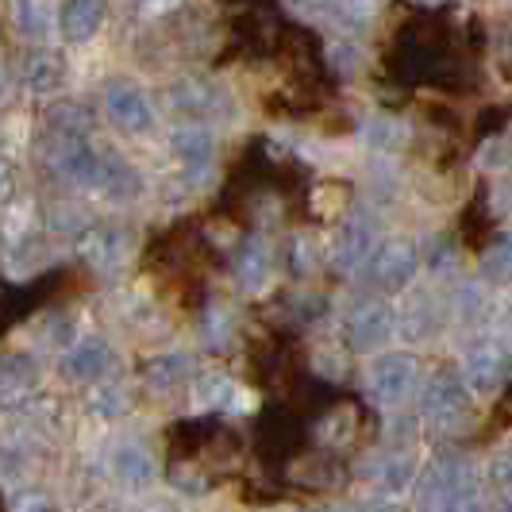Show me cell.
I'll list each match as a JSON object with an SVG mask.
<instances>
[{
    "label": "cell",
    "instance_id": "6da1fadb",
    "mask_svg": "<svg viewBox=\"0 0 512 512\" xmlns=\"http://www.w3.org/2000/svg\"><path fill=\"white\" fill-rule=\"evenodd\" d=\"M412 382H416V362H412V355H385L370 370V389L382 401H401L412 389Z\"/></svg>",
    "mask_w": 512,
    "mask_h": 512
},
{
    "label": "cell",
    "instance_id": "7a4b0ae2",
    "mask_svg": "<svg viewBox=\"0 0 512 512\" xmlns=\"http://www.w3.org/2000/svg\"><path fill=\"white\" fill-rule=\"evenodd\" d=\"M370 274H374V282L382 285V289H401L416 274V251H412L409 243H401V239L382 243V251L370 262Z\"/></svg>",
    "mask_w": 512,
    "mask_h": 512
},
{
    "label": "cell",
    "instance_id": "3957f363",
    "mask_svg": "<svg viewBox=\"0 0 512 512\" xmlns=\"http://www.w3.org/2000/svg\"><path fill=\"white\" fill-rule=\"evenodd\" d=\"M104 16H108V0H66L62 16H58V27H62V35L70 43H85V39L97 35Z\"/></svg>",
    "mask_w": 512,
    "mask_h": 512
},
{
    "label": "cell",
    "instance_id": "277c9868",
    "mask_svg": "<svg viewBox=\"0 0 512 512\" xmlns=\"http://www.w3.org/2000/svg\"><path fill=\"white\" fill-rule=\"evenodd\" d=\"M108 116L128 131L151 128V120H154L147 97H143L139 89H131V85H112V89H108Z\"/></svg>",
    "mask_w": 512,
    "mask_h": 512
},
{
    "label": "cell",
    "instance_id": "5b68a950",
    "mask_svg": "<svg viewBox=\"0 0 512 512\" xmlns=\"http://www.w3.org/2000/svg\"><path fill=\"white\" fill-rule=\"evenodd\" d=\"M54 166H58L70 181H77V185H93V181H101V158L89 151L81 139H70L66 151L54 154Z\"/></svg>",
    "mask_w": 512,
    "mask_h": 512
},
{
    "label": "cell",
    "instance_id": "8992f818",
    "mask_svg": "<svg viewBox=\"0 0 512 512\" xmlns=\"http://www.w3.org/2000/svg\"><path fill=\"white\" fill-rule=\"evenodd\" d=\"M174 151L189 174H201L212 162V135L205 128H178L174 131Z\"/></svg>",
    "mask_w": 512,
    "mask_h": 512
},
{
    "label": "cell",
    "instance_id": "52a82bcc",
    "mask_svg": "<svg viewBox=\"0 0 512 512\" xmlns=\"http://www.w3.org/2000/svg\"><path fill=\"white\" fill-rule=\"evenodd\" d=\"M366 251H370V231L362 228V224H347V228L339 231V239H335V247H332L335 270H343V274L359 270V262L366 258Z\"/></svg>",
    "mask_w": 512,
    "mask_h": 512
},
{
    "label": "cell",
    "instance_id": "ba28073f",
    "mask_svg": "<svg viewBox=\"0 0 512 512\" xmlns=\"http://www.w3.org/2000/svg\"><path fill=\"white\" fill-rule=\"evenodd\" d=\"M70 374L74 378H97L104 366H108V343L104 339H81L74 351H70Z\"/></svg>",
    "mask_w": 512,
    "mask_h": 512
},
{
    "label": "cell",
    "instance_id": "9c48e42d",
    "mask_svg": "<svg viewBox=\"0 0 512 512\" xmlns=\"http://www.w3.org/2000/svg\"><path fill=\"white\" fill-rule=\"evenodd\" d=\"M12 16H16V27L24 31L27 39H47L51 35V8H47V0H16Z\"/></svg>",
    "mask_w": 512,
    "mask_h": 512
},
{
    "label": "cell",
    "instance_id": "30bf717a",
    "mask_svg": "<svg viewBox=\"0 0 512 512\" xmlns=\"http://www.w3.org/2000/svg\"><path fill=\"white\" fill-rule=\"evenodd\" d=\"M351 328H355V339L362 347L378 343L382 335H389V308L385 305H359L355 316H351Z\"/></svg>",
    "mask_w": 512,
    "mask_h": 512
},
{
    "label": "cell",
    "instance_id": "8fae6325",
    "mask_svg": "<svg viewBox=\"0 0 512 512\" xmlns=\"http://www.w3.org/2000/svg\"><path fill=\"white\" fill-rule=\"evenodd\" d=\"M462 405V389L459 382L451 378V374H436L432 378V385H428V397H424V409L432 412V416H439V412H451Z\"/></svg>",
    "mask_w": 512,
    "mask_h": 512
},
{
    "label": "cell",
    "instance_id": "7c38bea8",
    "mask_svg": "<svg viewBox=\"0 0 512 512\" xmlns=\"http://www.w3.org/2000/svg\"><path fill=\"white\" fill-rule=\"evenodd\" d=\"M235 266H239V282L247 285V289H258V285L266 282L270 258H266V251H262V247H255V243H247V247L239 251V258H235Z\"/></svg>",
    "mask_w": 512,
    "mask_h": 512
},
{
    "label": "cell",
    "instance_id": "4fadbf2b",
    "mask_svg": "<svg viewBox=\"0 0 512 512\" xmlns=\"http://www.w3.org/2000/svg\"><path fill=\"white\" fill-rule=\"evenodd\" d=\"M51 124L62 131L66 139H81V131H89V112L77 108V104H54Z\"/></svg>",
    "mask_w": 512,
    "mask_h": 512
},
{
    "label": "cell",
    "instance_id": "5bb4252c",
    "mask_svg": "<svg viewBox=\"0 0 512 512\" xmlns=\"http://www.w3.org/2000/svg\"><path fill=\"white\" fill-rule=\"evenodd\" d=\"M24 77H27V85H31V89H39V93H43V89H51L54 81L62 77V66H58V58H54V54H39V58H31V62H27Z\"/></svg>",
    "mask_w": 512,
    "mask_h": 512
},
{
    "label": "cell",
    "instance_id": "9a60e30c",
    "mask_svg": "<svg viewBox=\"0 0 512 512\" xmlns=\"http://www.w3.org/2000/svg\"><path fill=\"white\" fill-rule=\"evenodd\" d=\"M116 474L128 478L131 486H139V482L151 478V459H147L143 451H135V447H124V451L116 455Z\"/></svg>",
    "mask_w": 512,
    "mask_h": 512
},
{
    "label": "cell",
    "instance_id": "2e32d148",
    "mask_svg": "<svg viewBox=\"0 0 512 512\" xmlns=\"http://www.w3.org/2000/svg\"><path fill=\"white\" fill-rule=\"evenodd\" d=\"M0 193H8V170L0 166Z\"/></svg>",
    "mask_w": 512,
    "mask_h": 512
},
{
    "label": "cell",
    "instance_id": "e0dca14e",
    "mask_svg": "<svg viewBox=\"0 0 512 512\" xmlns=\"http://www.w3.org/2000/svg\"><path fill=\"white\" fill-rule=\"evenodd\" d=\"M0 97H4V81H0Z\"/></svg>",
    "mask_w": 512,
    "mask_h": 512
}]
</instances>
